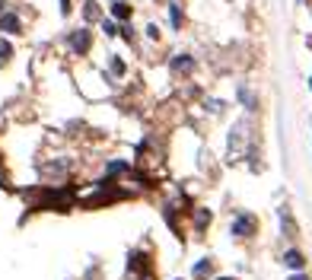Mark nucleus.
Instances as JSON below:
<instances>
[{
	"label": "nucleus",
	"mask_w": 312,
	"mask_h": 280,
	"mask_svg": "<svg viewBox=\"0 0 312 280\" xmlns=\"http://www.w3.org/2000/svg\"><path fill=\"white\" fill-rule=\"evenodd\" d=\"M70 48H73V51H77V55H83V51H86V48H90V32H86V29H80V32H73V35H70Z\"/></svg>",
	"instance_id": "nucleus-1"
},
{
	"label": "nucleus",
	"mask_w": 312,
	"mask_h": 280,
	"mask_svg": "<svg viewBox=\"0 0 312 280\" xmlns=\"http://www.w3.org/2000/svg\"><path fill=\"white\" fill-rule=\"evenodd\" d=\"M252 229H255V220H252V217H239V220L233 223V232H236V236H242V239L252 236Z\"/></svg>",
	"instance_id": "nucleus-2"
},
{
	"label": "nucleus",
	"mask_w": 312,
	"mask_h": 280,
	"mask_svg": "<svg viewBox=\"0 0 312 280\" xmlns=\"http://www.w3.org/2000/svg\"><path fill=\"white\" fill-rule=\"evenodd\" d=\"M0 29L10 32V35H16L19 32V16L16 13H3V16H0Z\"/></svg>",
	"instance_id": "nucleus-3"
},
{
	"label": "nucleus",
	"mask_w": 312,
	"mask_h": 280,
	"mask_svg": "<svg viewBox=\"0 0 312 280\" xmlns=\"http://www.w3.org/2000/svg\"><path fill=\"white\" fill-rule=\"evenodd\" d=\"M283 264H287V268H293V271H303L306 258H303L300 252H287V255H283Z\"/></svg>",
	"instance_id": "nucleus-4"
},
{
	"label": "nucleus",
	"mask_w": 312,
	"mask_h": 280,
	"mask_svg": "<svg viewBox=\"0 0 312 280\" xmlns=\"http://www.w3.org/2000/svg\"><path fill=\"white\" fill-rule=\"evenodd\" d=\"M191 67H194V61H191V57H172V70H175V73H182V70L188 73Z\"/></svg>",
	"instance_id": "nucleus-5"
},
{
	"label": "nucleus",
	"mask_w": 312,
	"mask_h": 280,
	"mask_svg": "<svg viewBox=\"0 0 312 280\" xmlns=\"http://www.w3.org/2000/svg\"><path fill=\"white\" fill-rule=\"evenodd\" d=\"M281 223H283V229H287V236H296V226H293V220H290L287 207H281Z\"/></svg>",
	"instance_id": "nucleus-6"
},
{
	"label": "nucleus",
	"mask_w": 312,
	"mask_h": 280,
	"mask_svg": "<svg viewBox=\"0 0 312 280\" xmlns=\"http://www.w3.org/2000/svg\"><path fill=\"white\" fill-rule=\"evenodd\" d=\"M112 13H115V16H118V19H127V16H131V10H127V3H121V0H115V3H112Z\"/></svg>",
	"instance_id": "nucleus-7"
},
{
	"label": "nucleus",
	"mask_w": 312,
	"mask_h": 280,
	"mask_svg": "<svg viewBox=\"0 0 312 280\" xmlns=\"http://www.w3.org/2000/svg\"><path fill=\"white\" fill-rule=\"evenodd\" d=\"M210 268H214V264H210L207 258H204V261H198V264H194V277H207Z\"/></svg>",
	"instance_id": "nucleus-8"
},
{
	"label": "nucleus",
	"mask_w": 312,
	"mask_h": 280,
	"mask_svg": "<svg viewBox=\"0 0 312 280\" xmlns=\"http://www.w3.org/2000/svg\"><path fill=\"white\" fill-rule=\"evenodd\" d=\"M169 19H172V26L179 29V23H182V13H179V6L172 3V10H169Z\"/></svg>",
	"instance_id": "nucleus-9"
},
{
	"label": "nucleus",
	"mask_w": 312,
	"mask_h": 280,
	"mask_svg": "<svg viewBox=\"0 0 312 280\" xmlns=\"http://www.w3.org/2000/svg\"><path fill=\"white\" fill-rule=\"evenodd\" d=\"M96 13H99V10H96V3L90 0V3H86V19H96Z\"/></svg>",
	"instance_id": "nucleus-10"
},
{
	"label": "nucleus",
	"mask_w": 312,
	"mask_h": 280,
	"mask_svg": "<svg viewBox=\"0 0 312 280\" xmlns=\"http://www.w3.org/2000/svg\"><path fill=\"white\" fill-rule=\"evenodd\" d=\"M204 223H210V213L201 210V213H198V226H204Z\"/></svg>",
	"instance_id": "nucleus-11"
},
{
	"label": "nucleus",
	"mask_w": 312,
	"mask_h": 280,
	"mask_svg": "<svg viewBox=\"0 0 312 280\" xmlns=\"http://www.w3.org/2000/svg\"><path fill=\"white\" fill-rule=\"evenodd\" d=\"M112 70H115V73H125V64H121L118 57H115V61H112Z\"/></svg>",
	"instance_id": "nucleus-12"
},
{
	"label": "nucleus",
	"mask_w": 312,
	"mask_h": 280,
	"mask_svg": "<svg viewBox=\"0 0 312 280\" xmlns=\"http://www.w3.org/2000/svg\"><path fill=\"white\" fill-rule=\"evenodd\" d=\"M290 280H306V277H303V274H293V277H290Z\"/></svg>",
	"instance_id": "nucleus-13"
},
{
	"label": "nucleus",
	"mask_w": 312,
	"mask_h": 280,
	"mask_svg": "<svg viewBox=\"0 0 312 280\" xmlns=\"http://www.w3.org/2000/svg\"><path fill=\"white\" fill-rule=\"evenodd\" d=\"M220 280H233V277H220Z\"/></svg>",
	"instance_id": "nucleus-14"
},
{
	"label": "nucleus",
	"mask_w": 312,
	"mask_h": 280,
	"mask_svg": "<svg viewBox=\"0 0 312 280\" xmlns=\"http://www.w3.org/2000/svg\"><path fill=\"white\" fill-rule=\"evenodd\" d=\"M0 10H3V0H0Z\"/></svg>",
	"instance_id": "nucleus-15"
},
{
	"label": "nucleus",
	"mask_w": 312,
	"mask_h": 280,
	"mask_svg": "<svg viewBox=\"0 0 312 280\" xmlns=\"http://www.w3.org/2000/svg\"><path fill=\"white\" fill-rule=\"evenodd\" d=\"M309 86H312V77H309Z\"/></svg>",
	"instance_id": "nucleus-16"
}]
</instances>
